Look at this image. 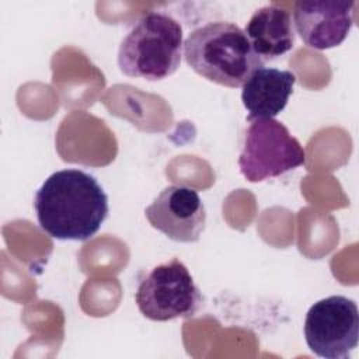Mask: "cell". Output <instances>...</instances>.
<instances>
[{
	"label": "cell",
	"mask_w": 359,
	"mask_h": 359,
	"mask_svg": "<svg viewBox=\"0 0 359 359\" xmlns=\"http://www.w3.org/2000/svg\"><path fill=\"white\" fill-rule=\"evenodd\" d=\"M149 223L168 238L195 243L206 224V209L198 192L185 185H170L146 208Z\"/></svg>",
	"instance_id": "cell-7"
},
{
	"label": "cell",
	"mask_w": 359,
	"mask_h": 359,
	"mask_svg": "<svg viewBox=\"0 0 359 359\" xmlns=\"http://www.w3.org/2000/svg\"><path fill=\"white\" fill-rule=\"evenodd\" d=\"M252 50L262 60H273L294 45V28L292 15L278 4L258 8L244 29Z\"/></svg>",
	"instance_id": "cell-10"
},
{
	"label": "cell",
	"mask_w": 359,
	"mask_h": 359,
	"mask_svg": "<svg viewBox=\"0 0 359 359\" xmlns=\"http://www.w3.org/2000/svg\"><path fill=\"white\" fill-rule=\"evenodd\" d=\"M355 7V1H296V29L303 42L313 49L335 48L345 41L353 25Z\"/></svg>",
	"instance_id": "cell-8"
},
{
	"label": "cell",
	"mask_w": 359,
	"mask_h": 359,
	"mask_svg": "<svg viewBox=\"0 0 359 359\" xmlns=\"http://www.w3.org/2000/svg\"><path fill=\"white\" fill-rule=\"evenodd\" d=\"M184 56L199 76L230 88L243 87L264 65L252 50L245 32L224 21L194 29L184 42Z\"/></svg>",
	"instance_id": "cell-2"
},
{
	"label": "cell",
	"mask_w": 359,
	"mask_h": 359,
	"mask_svg": "<svg viewBox=\"0 0 359 359\" xmlns=\"http://www.w3.org/2000/svg\"><path fill=\"white\" fill-rule=\"evenodd\" d=\"M41 229L57 240L86 241L108 216V196L100 182L77 168L50 174L35 194Z\"/></svg>",
	"instance_id": "cell-1"
},
{
	"label": "cell",
	"mask_w": 359,
	"mask_h": 359,
	"mask_svg": "<svg viewBox=\"0 0 359 359\" xmlns=\"http://www.w3.org/2000/svg\"><path fill=\"white\" fill-rule=\"evenodd\" d=\"M182 27L177 20L150 11L142 15L118 49V66L129 77L156 81L171 76L181 63Z\"/></svg>",
	"instance_id": "cell-3"
},
{
	"label": "cell",
	"mask_w": 359,
	"mask_h": 359,
	"mask_svg": "<svg viewBox=\"0 0 359 359\" xmlns=\"http://www.w3.org/2000/svg\"><path fill=\"white\" fill-rule=\"evenodd\" d=\"M135 302L139 311L153 321L194 316L202 302L188 268L177 258L154 266L139 283Z\"/></svg>",
	"instance_id": "cell-5"
},
{
	"label": "cell",
	"mask_w": 359,
	"mask_h": 359,
	"mask_svg": "<svg viewBox=\"0 0 359 359\" xmlns=\"http://www.w3.org/2000/svg\"><path fill=\"white\" fill-rule=\"evenodd\" d=\"M296 81L290 70L273 67L257 69L243 84L241 101L248 121L273 118L286 107Z\"/></svg>",
	"instance_id": "cell-9"
},
{
	"label": "cell",
	"mask_w": 359,
	"mask_h": 359,
	"mask_svg": "<svg viewBox=\"0 0 359 359\" xmlns=\"http://www.w3.org/2000/svg\"><path fill=\"white\" fill-rule=\"evenodd\" d=\"M304 161V149L282 122L273 118L251 121L238 157L240 171L247 181L279 177Z\"/></svg>",
	"instance_id": "cell-4"
},
{
	"label": "cell",
	"mask_w": 359,
	"mask_h": 359,
	"mask_svg": "<svg viewBox=\"0 0 359 359\" xmlns=\"http://www.w3.org/2000/svg\"><path fill=\"white\" fill-rule=\"evenodd\" d=\"M304 338L320 358L348 359L359 338L356 303L345 296H330L314 303L306 314Z\"/></svg>",
	"instance_id": "cell-6"
}]
</instances>
